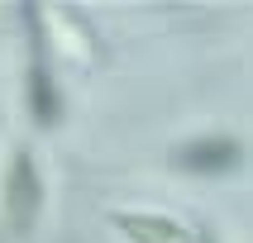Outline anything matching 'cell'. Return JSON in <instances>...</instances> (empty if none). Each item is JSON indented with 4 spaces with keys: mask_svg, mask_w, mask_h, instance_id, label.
I'll return each instance as SVG.
<instances>
[{
    "mask_svg": "<svg viewBox=\"0 0 253 243\" xmlns=\"http://www.w3.org/2000/svg\"><path fill=\"white\" fill-rule=\"evenodd\" d=\"M39 200H43V181H39V167L34 157L19 148L5 172V214H10V229L14 234H29L34 219H39Z\"/></svg>",
    "mask_w": 253,
    "mask_h": 243,
    "instance_id": "1",
    "label": "cell"
},
{
    "mask_svg": "<svg viewBox=\"0 0 253 243\" xmlns=\"http://www.w3.org/2000/svg\"><path fill=\"white\" fill-rule=\"evenodd\" d=\"M244 162L239 139H225V134H211V139H196L177 148V167L182 172H201V176H220V172H234Z\"/></svg>",
    "mask_w": 253,
    "mask_h": 243,
    "instance_id": "2",
    "label": "cell"
},
{
    "mask_svg": "<svg viewBox=\"0 0 253 243\" xmlns=\"http://www.w3.org/2000/svg\"><path fill=\"white\" fill-rule=\"evenodd\" d=\"M29 110H34V119L43 129H53L62 119V96H57V86H53V71H48L43 53H34V67H29Z\"/></svg>",
    "mask_w": 253,
    "mask_h": 243,
    "instance_id": "3",
    "label": "cell"
},
{
    "mask_svg": "<svg viewBox=\"0 0 253 243\" xmlns=\"http://www.w3.org/2000/svg\"><path fill=\"white\" fill-rule=\"evenodd\" d=\"M115 224L125 229L134 243H196L177 219H168V214H120Z\"/></svg>",
    "mask_w": 253,
    "mask_h": 243,
    "instance_id": "4",
    "label": "cell"
},
{
    "mask_svg": "<svg viewBox=\"0 0 253 243\" xmlns=\"http://www.w3.org/2000/svg\"><path fill=\"white\" fill-rule=\"evenodd\" d=\"M201 243H215V239H201Z\"/></svg>",
    "mask_w": 253,
    "mask_h": 243,
    "instance_id": "5",
    "label": "cell"
}]
</instances>
